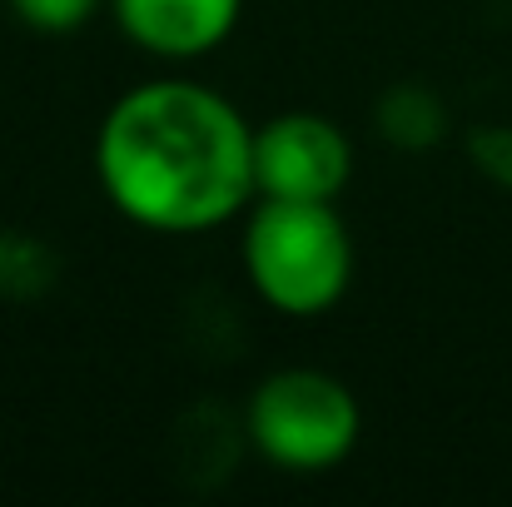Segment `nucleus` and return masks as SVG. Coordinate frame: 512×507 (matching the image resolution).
I'll use <instances>...</instances> for the list:
<instances>
[{"instance_id": "7", "label": "nucleus", "mask_w": 512, "mask_h": 507, "mask_svg": "<svg viewBox=\"0 0 512 507\" xmlns=\"http://www.w3.org/2000/svg\"><path fill=\"white\" fill-rule=\"evenodd\" d=\"M105 5H110V0H10L15 20H20L25 30H35V35H50V40L85 30Z\"/></svg>"}, {"instance_id": "5", "label": "nucleus", "mask_w": 512, "mask_h": 507, "mask_svg": "<svg viewBox=\"0 0 512 507\" xmlns=\"http://www.w3.org/2000/svg\"><path fill=\"white\" fill-rule=\"evenodd\" d=\"M110 15L155 60H204L239 30L244 0H110Z\"/></svg>"}, {"instance_id": "3", "label": "nucleus", "mask_w": 512, "mask_h": 507, "mask_svg": "<svg viewBox=\"0 0 512 507\" xmlns=\"http://www.w3.org/2000/svg\"><path fill=\"white\" fill-rule=\"evenodd\" d=\"M244 428L269 468L314 478L358 448L363 408L353 388L324 368H279L249 393Z\"/></svg>"}, {"instance_id": "8", "label": "nucleus", "mask_w": 512, "mask_h": 507, "mask_svg": "<svg viewBox=\"0 0 512 507\" xmlns=\"http://www.w3.org/2000/svg\"><path fill=\"white\" fill-rule=\"evenodd\" d=\"M468 160H473V169L488 184H498V189L512 194V125H483V130H473L468 135Z\"/></svg>"}, {"instance_id": "4", "label": "nucleus", "mask_w": 512, "mask_h": 507, "mask_svg": "<svg viewBox=\"0 0 512 507\" xmlns=\"http://www.w3.org/2000/svg\"><path fill=\"white\" fill-rule=\"evenodd\" d=\"M348 179L353 145L334 120L314 110H284L254 130V199L339 204Z\"/></svg>"}, {"instance_id": "1", "label": "nucleus", "mask_w": 512, "mask_h": 507, "mask_svg": "<svg viewBox=\"0 0 512 507\" xmlns=\"http://www.w3.org/2000/svg\"><path fill=\"white\" fill-rule=\"evenodd\" d=\"M95 179L135 229L170 239L224 229L254 204V125L199 80H145L105 110Z\"/></svg>"}, {"instance_id": "2", "label": "nucleus", "mask_w": 512, "mask_h": 507, "mask_svg": "<svg viewBox=\"0 0 512 507\" xmlns=\"http://www.w3.org/2000/svg\"><path fill=\"white\" fill-rule=\"evenodd\" d=\"M239 259L249 289L279 319H324L353 284V234L339 204L254 199Z\"/></svg>"}, {"instance_id": "6", "label": "nucleus", "mask_w": 512, "mask_h": 507, "mask_svg": "<svg viewBox=\"0 0 512 507\" xmlns=\"http://www.w3.org/2000/svg\"><path fill=\"white\" fill-rule=\"evenodd\" d=\"M383 135L393 140V145H403V150H428L443 130H448V115H443V105L433 100V95H423V90H393L388 100H383Z\"/></svg>"}]
</instances>
